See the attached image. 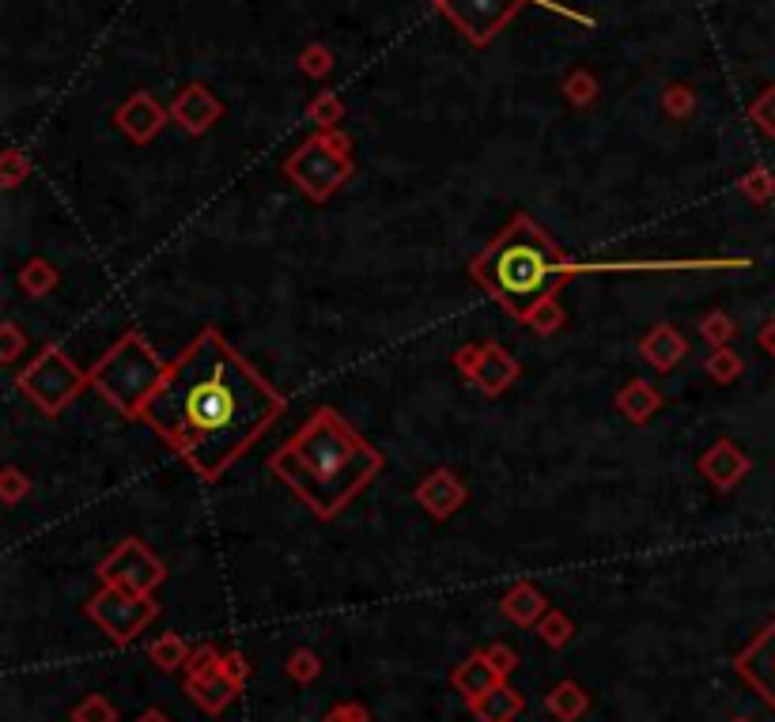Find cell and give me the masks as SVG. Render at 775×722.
I'll return each instance as SVG.
<instances>
[{"label":"cell","mask_w":775,"mask_h":722,"mask_svg":"<svg viewBox=\"0 0 775 722\" xmlns=\"http://www.w3.org/2000/svg\"><path fill=\"white\" fill-rule=\"evenodd\" d=\"M741 193H745L749 201H756V204L772 201V197H775V178H772V170H768V167L749 170V175L741 178Z\"/></svg>","instance_id":"cell-30"},{"label":"cell","mask_w":775,"mask_h":722,"mask_svg":"<svg viewBox=\"0 0 775 722\" xmlns=\"http://www.w3.org/2000/svg\"><path fill=\"white\" fill-rule=\"evenodd\" d=\"M564 322H567L564 307H560L556 299H549V303H541L538 310H530V318H526L522 326H530V330L538 333V338H552V333L564 330Z\"/></svg>","instance_id":"cell-27"},{"label":"cell","mask_w":775,"mask_h":722,"mask_svg":"<svg viewBox=\"0 0 775 722\" xmlns=\"http://www.w3.org/2000/svg\"><path fill=\"white\" fill-rule=\"evenodd\" d=\"M284 175L310 201H329L352 178V141L337 129H321L284 159Z\"/></svg>","instance_id":"cell-5"},{"label":"cell","mask_w":775,"mask_h":722,"mask_svg":"<svg viewBox=\"0 0 775 722\" xmlns=\"http://www.w3.org/2000/svg\"><path fill=\"white\" fill-rule=\"evenodd\" d=\"M31 178V163L23 152H8L4 159H0V186L4 190H15V186H23Z\"/></svg>","instance_id":"cell-32"},{"label":"cell","mask_w":775,"mask_h":722,"mask_svg":"<svg viewBox=\"0 0 775 722\" xmlns=\"http://www.w3.org/2000/svg\"><path fill=\"white\" fill-rule=\"evenodd\" d=\"M287 398L266 382L220 330H201L178 359L144 421L201 481H220L284 416Z\"/></svg>","instance_id":"cell-1"},{"label":"cell","mask_w":775,"mask_h":722,"mask_svg":"<svg viewBox=\"0 0 775 722\" xmlns=\"http://www.w3.org/2000/svg\"><path fill=\"white\" fill-rule=\"evenodd\" d=\"M269 470L310 507L315 519L329 522L383 473V454L337 409L321 405L269 458Z\"/></svg>","instance_id":"cell-2"},{"label":"cell","mask_w":775,"mask_h":722,"mask_svg":"<svg viewBox=\"0 0 775 722\" xmlns=\"http://www.w3.org/2000/svg\"><path fill=\"white\" fill-rule=\"evenodd\" d=\"M72 722H114V708L106 696H87L77 711H72Z\"/></svg>","instance_id":"cell-34"},{"label":"cell","mask_w":775,"mask_h":722,"mask_svg":"<svg viewBox=\"0 0 775 722\" xmlns=\"http://www.w3.org/2000/svg\"><path fill=\"white\" fill-rule=\"evenodd\" d=\"M163 121H167V110H163V106L155 103L152 95H144V92H137V95L129 98V103L118 110V126L126 129V133L133 137L137 144H148V141H152V137L163 129Z\"/></svg>","instance_id":"cell-15"},{"label":"cell","mask_w":775,"mask_h":722,"mask_svg":"<svg viewBox=\"0 0 775 722\" xmlns=\"http://www.w3.org/2000/svg\"><path fill=\"white\" fill-rule=\"evenodd\" d=\"M140 722H167L163 711H148V715H140Z\"/></svg>","instance_id":"cell-46"},{"label":"cell","mask_w":775,"mask_h":722,"mask_svg":"<svg viewBox=\"0 0 775 722\" xmlns=\"http://www.w3.org/2000/svg\"><path fill=\"white\" fill-rule=\"evenodd\" d=\"M171 364L152 348L137 330L121 333V341L106 352L103 359L87 371V379L121 416L129 421H144L148 401L155 398V390L167 379Z\"/></svg>","instance_id":"cell-4"},{"label":"cell","mask_w":775,"mask_h":722,"mask_svg":"<svg viewBox=\"0 0 775 722\" xmlns=\"http://www.w3.org/2000/svg\"><path fill=\"white\" fill-rule=\"evenodd\" d=\"M27 492H31L27 473L15 470V465H4V470H0V499H4V504H20Z\"/></svg>","instance_id":"cell-33"},{"label":"cell","mask_w":775,"mask_h":722,"mask_svg":"<svg viewBox=\"0 0 775 722\" xmlns=\"http://www.w3.org/2000/svg\"><path fill=\"white\" fill-rule=\"evenodd\" d=\"M545 613H549L545 594L538 587H530V582H518L515 590L503 594V617L515 620V625H538Z\"/></svg>","instance_id":"cell-19"},{"label":"cell","mask_w":775,"mask_h":722,"mask_svg":"<svg viewBox=\"0 0 775 722\" xmlns=\"http://www.w3.org/2000/svg\"><path fill=\"white\" fill-rule=\"evenodd\" d=\"M61 284V273H57V265L49 258H31L27 265L20 269V288L27 295H35V299H43Z\"/></svg>","instance_id":"cell-22"},{"label":"cell","mask_w":775,"mask_h":722,"mask_svg":"<svg viewBox=\"0 0 775 722\" xmlns=\"http://www.w3.org/2000/svg\"><path fill=\"white\" fill-rule=\"evenodd\" d=\"M749 470H753V458H749L745 450H741L738 442H730V439L712 442V447L704 450V458H700V473H704V477L712 481L719 492H730Z\"/></svg>","instance_id":"cell-14"},{"label":"cell","mask_w":775,"mask_h":722,"mask_svg":"<svg viewBox=\"0 0 775 722\" xmlns=\"http://www.w3.org/2000/svg\"><path fill=\"white\" fill-rule=\"evenodd\" d=\"M443 12L466 31L473 43H489L492 35L522 8V0H439Z\"/></svg>","instance_id":"cell-9"},{"label":"cell","mask_w":775,"mask_h":722,"mask_svg":"<svg viewBox=\"0 0 775 722\" xmlns=\"http://www.w3.org/2000/svg\"><path fill=\"white\" fill-rule=\"evenodd\" d=\"M412 499H416V504L424 507L435 522H447V519H455L461 507H466L469 492H466V481H461L455 470H432L424 481L416 484Z\"/></svg>","instance_id":"cell-10"},{"label":"cell","mask_w":775,"mask_h":722,"mask_svg":"<svg viewBox=\"0 0 775 722\" xmlns=\"http://www.w3.org/2000/svg\"><path fill=\"white\" fill-rule=\"evenodd\" d=\"M220 666H224V654L212 651L209 643H201V647H193V654H189L186 674L189 677H212V674H220Z\"/></svg>","instance_id":"cell-31"},{"label":"cell","mask_w":775,"mask_h":722,"mask_svg":"<svg viewBox=\"0 0 775 722\" xmlns=\"http://www.w3.org/2000/svg\"><path fill=\"white\" fill-rule=\"evenodd\" d=\"M481 352H484V344H477V341H469V344H461V348H455V367L461 375H473V367L481 364Z\"/></svg>","instance_id":"cell-40"},{"label":"cell","mask_w":775,"mask_h":722,"mask_svg":"<svg viewBox=\"0 0 775 722\" xmlns=\"http://www.w3.org/2000/svg\"><path fill=\"white\" fill-rule=\"evenodd\" d=\"M538 636H541V643H549V647H564L567 639L575 636V628H572V620H567L564 613L549 609L545 617L538 620Z\"/></svg>","instance_id":"cell-28"},{"label":"cell","mask_w":775,"mask_h":722,"mask_svg":"<svg viewBox=\"0 0 775 722\" xmlns=\"http://www.w3.org/2000/svg\"><path fill=\"white\" fill-rule=\"evenodd\" d=\"M300 69L307 72V76H326V72L333 69V57H329V49L310 46L307 54L300 57Z\"/></svg>","instance_id":"cell-37"},{"label":"cell","mask_w":775,"mask_h":722,"mask_svg":"<svg viewBox=\"0 0 775 722\" xmlns=\"http://www.w3.org/2000/svg\"><path fill=\"white\" fill-rule=\"evenodd\" d=\"M23 348H27V333H23V326L12 322V318H4V322H0V364H15Z\"/></svg>","instance_id":"cell-29"},{"label":"cell","mask_w":775,"mask_h":722,"mask_svg":"<svg viewBox=\"0 0 775 722\" xmlns=\"http://www.w3.org/2000/svg\"><path fill=\"white\" fill-rule=\"evenodd\" d=\"M220 674H227L235 685H243L246 677H250V666H246L243 654H224V666H220Z\"/></svg>","instance_id":"cell-43"},{"label":"cell","mask_w":775,"mask_h":722,"mask_svg":"<svg viewBox=\"0 0 775 722\" xmlns=\"http://www.w3.org/2000/svg\"><path fill=\"white\" fill-rule=\"evenodd\" d=\"M98 579L129 590V594H152L167 579V568L140 537H126L114 553H106L98 560Z\"/></svg>","instance_id":"cell-8"},{"label":"cell","mask_w":775,"mask_h":722,"mask_svg":"<svg viewBox=\"0 0 775 722\" xmlns=\"http://www.w3.org/2000/svg\"><path fill=\"white\" fill-rule=\"evenodd\" d=\"M87 617H92L114 643H129L137 631H144L160 617V605L152 602V594H129V590L103 582V590L87 602Z\"/></svg>","instance_id":"cell-7"},{"label":"cell","mask_w":775,"mask_h":722,"mask_svg":"<svg viewBox=\"0 0 775 722\" xmlns=\"http://www.w3.org/2000/svg\"><path fill=\"white\" fill-rule=\"evenodd\" d=\"M469 708H473V715L481 722H515V715L522 711V696H518L515 688L500 685V688H492L489 696L473 700Z\"/></svg>","instance_id":"cell-21"},{"label":"cell","mask_w":775,"mask_h":722,"mask_svg":"<svg viewBox=\"0 0 775 722\" xmlns=\"http://www.w3.org/2000/svg\"><path fill=\"white\" fill-rule=\"evenodd\" d=\"M738 722H745V719H738Z\"/></svg>","instance_id":"cell-47"},{"label":"cell","mask_w":775,"mask_h":722,"mask_svg":"<svg viewBox=\"0 0 775 722\" xmlns=\"http://www.w3.org/2000/svg\"><path fill=\"white\" fill-rule=\"evenodd\" d=\"M189 696L197 700V708L209 711V715H220L231 700L238 696V685L227 674H212V677H189Z\"/></svg>","instance_id":"cell-20"},{"label":"cell","mask_w":775,"mask_h":722,"mask_svg":"<svg viewBox=\"0 0 775 722\" xmlns=\"http://www.w3.org/2000/svg\"><path fill=\"white\" fill-rule=\"evenodd\" d=\"M15 386H20V393L31 401V405H38V413L61 416L64 409L80 398V390L92 386V379H87V371H80L57 344H46V348L38 352L35 364H27L20 371Z\"/></svg>","instance_id":"cell-6"},{"label":"cell","mask_w":775,"mask_h":722,"mask_svg":"<svg viewBox=\"0 0 775 722\" xmlns=\"http://www.w3.org/2000/svg\"><path fill=\"white\" fill-rule=\"evenodd\" d=\"M220 114H224V106H220V98L212 95L209 87H201V84H189V87H183L175 103H171V118H175L178 126H183L186 133H193V137L209 133V129L220 121Z\"/></svg>","instance_id":"cell-13"},{"label":"cell","mask_w":775,"mask_h":722,"mask_svg":"<svg viewBox=\"0 0 775 722\" xmlns=\"http://www.w3.org/2000/svg\"><path fill=\"white\" fill-rule=\"evenodd\" d=\"M318 659L310 651H295L292 659H287V674H292L295 680H315L318 677Z\"/></svg>","instance_id":"cell-38"},{"label":"cell","mask_w":775,"mask_h":722,"mask_svg":"<svg viewBox=\"0 0 775 722\" xmlns=\"http://www.w3.org/2000/svg\"><path fill=\"white\" fill-rule=\"evenodd\" d=\"M684 352H689V341H684L670 322L655 326V330H650L647 338L639 341V356L647 359V364L655 367L658 375H670L673 367H678L681 359H684Z\"/></svg>","instance_id":"cell-16"},{"label":"cell","mask_w":775,"mask_h":722,"mask_svg":"<svg viewBox=\"0 0 775 722\" xmlns=\"http://www.w3.org/2000/svg\"><path fill=\"white\" fill-rule=\"evenodd\" d=\"M473 284H481L510 318L526 322L530 310L556 299L572 276H579V261H572L538 220L518 212L507 227L484 246L469 265Z\"/></svg>","instance_id":"cell-3"},{"label":"cell","mask_w":775,"mask_h":722,"mask_svg":"<svg viewBox=\"0 0 775 722\" xmlns=\"http://www.w3.org/2000/svg\"><path fill=\"white\" fill-rule=\"evenodd\" d=\"M587 693H583L579 685H575V680H564V685H556L549 693V700H545V708L552 711V715H556L560 722H575L583 715V711H587Z\"/></svg>","instance_id":"cell-23"},{"label":"cell","mask_w":775,"mask_h":722,"mask_svg":"<svg viewBox=\"0 0 775 722\" xmlns=\"http://www.w3.org/2000/svg\"><path fill=\"white\" fill-rule=\"evenodd\" d=\"M326 722H367V711L360 703H341L326 715Z\"/></svg>","instance_id":"cell-44"},{"label":"cell","mask_w":775,"mask_h":722,"mask_svg":"<svg viewBox=\"0 0 775 722\" xmlns=\"http://www.w3.org/2000/svg\"><path fill=\"white\" fill-rule=\"evenodd\" d=\"M484 659H489L492 666H496L503 677H507L510 670H515V662H518V659H515V651H510V647H503V643H492V647H484Z\"/></svg>","instance_id":"cell-41"},{"label":"cell","mask_w":775,"mask_h":722,"mask_svg":"<svg viewBox=\"0 0 775 722\" xmlns=\"http://www.w3.org/2000/svg\"><path fill=\"white\" fill-rule=\"evenodd\" d=\"M756 341H761V348L775 359V315L768 318V322H764V330H761V338H756Z\"/></svg>","instance_id":"cell-45"},{"label":"cell","mask_w":775,"mask_h":722,"mask_svg":"<svg viewBox=\"0 0 775 722\" xmlns=\"http://www.w3.org/2000/svg\"><path fill=\"white\" fill-rule=\"evenodd\" d=\"M594 92H598V87H594V80L587 76V72H575V76L567 80V98H572L575 106H587Z\"/></svg>","instance_id":"cell-39"},{"label":"cell","mask_w":775,"mask_h":722,"mask_svg":"<svg viewBox=\"0 0 775 722\" xmlns=\"http://www.w3.org/2000/svg\"><path fill=\"white\" fill-rule=\"evenodd\" d=\"M666 110H670L673 118H684V114L692 110V92H684V87H670V92H666Z\"/></svg>","instance_id":"cell-42"},{"label":"cell","mask_w":775,"mask_h":722,"mask_svg":"<svg viewBox=\"0 0 775 722\" xmlns=\"http://www.w3.org/2000/svg\"><path fill=\"white\" fill-rule=\"evenodd\" d=\"M518 375H522V367H518V359L510 356L503 344L496 341H484V352H481V364L473 367V375H469V382L477 386V390L484 393V398H500V393H507L510 386L518 382Z\"/></svg>","instance_id":"cell-12"},{"label":"cell","mask_w":775,"mask_h":722,"mask_svg":"<svg viewBox=\"0 0 775 722\" xmlns=\"http://www.w3.org/2000/svg\"><path fill=\"white\" fill-rule=\"evenodd\" d=\"M733 333H738V326H733V318L727 310H707L704 318H700V338H704L712 348H727L733 341Z\"/></svg>","instance_id":"cell-26"},{"label":"cell","mask_w":775,"mask_h":722,"mask_svg":"<svg viewBox=\"0 0 775 722\" xmlns=\"http://www.w3.org/2000/svg\"><path fill=\"white\" fill-rule=\"evenodd\" d=\"M704 367H707V375H712L715 382L727 386V382L741 379V371H745V359H741L738 352H733L730 344H727V348H712V356H707Z\"/></svg>","instance_id":"cell-25"},{"label":"cell","mask_w":775,"mask_h":722,"mask_svg":"<svg viewBox=\"0 0 775 722\" xmlns=\"http://www.w3.org/2000/svg\"><path fill=\"white\" fill-rule=\"evenodd\" d=\"M738 674L775 708V620L738 654Z\"/></svg>","instance_id":"cell-11"},{"label":"cell","mask_w":775,"mask_h":722,"mask_svg":"<svg viewBox=\"0 0 775 722\" xmlns=\"http://www.w3.org/2000/svg\"><path fill=\"white\" fill-rule=\"evenodd\" d=\"M749 114H753V121L764 129V133L775 137V87H768V92H764L761 98H756L753 110H749Z\"/></svg>","instance_id":"cell-36"},{"label":"cell","mask_w":775,"mask_h":722,"mask_svg":"<svg viewBox=\"0 0 775 722\" xmlns=\"http://www.w3.org/2000/svg\"><path fill=\"white\" fill-rule=\"evenodd\" d=\"M337 118H341V103H337L333 95H318L315 103H310V121H318L321 129H333Z\"/></svg>","instance_id":"cell-35"},{"label":"cell","mask_w":775,"mask_h":722,"mask_svg":"<svg viewBox=\"0 0 775 722\" xmlns=\"http://www.w3.org/2000/svg\"><path fill=\"white\" fill-rule=\"evenodd\" d=\"M658 409H662V393H658V386L647 379H632L621 393H617V413H621L629 424H636V428H643Z\"/></svg>","instance_id":"cell-17"},{"label":"cell","mask_w":775,"mask_h":722,"mask_svg":"<svg viewBox=\"0 0 775 722\" xmlns=\"http://www.w3.org/2000/svg\"><path fill=\"white\" fill-rule=\"evenodd\" d=\"M189 654L193 651H189V643L183 636H160L152 647H148V659H152L160 670H167V674L171 670H178V666H186Z\"/></svg>","instance_id":"cell-24"},{"label":"cell","mask_w":775,"mask_h":722,"mask_svg":"<svg viewBox=\"0 0 775 722\" xmlns=\"http://www.w3.org/2000/svg\"><path fill=\"white\" fill-rule=\"evenodd\" d=\"M500 685H503V674H500L496 666H492L489 659H484V651L473 654V659H466L455 670V688H458L461 696H466L469 703L481 700V696H489L492 688H500Z\"/></svg>","instance_id":"cell-18"}]
</instances>
